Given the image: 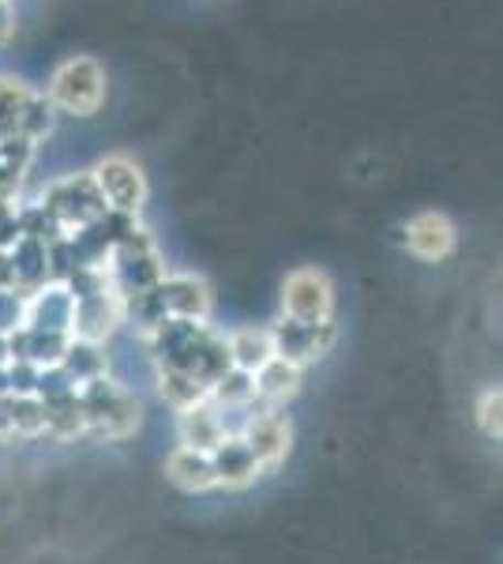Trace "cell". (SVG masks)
I'll use <instances>...</instances> for the list:
<instances>
[{
	"mask_svg": "<svg viewBox=\"0 0 503 564\" xmlns=\"http://www.w3.org/2000/svg\"><path fill=\"white\" fill-rule=\"evenodd\" d=\"M177 436H181V444L185 448H196V452H215L218 444L230 436V430H226V422H222V411H218L215 403H199V406H192V411H181L177 414Z\"/></svg>",
	"mask_w": 503,
	"mask_h": 564,
	"instance_id": "2e32d148",
	"label": "cell"
},
{
	"mask_svg": "<svg viewBox=\"0 0 503 564\" xmlns=\"http://www.w3.org/2000/svg\"><path fill=\"white\" fill-rule=\"evenodd\" d=\"M34 436H50L42 399L39 395H15V391H0V444L34 441Z\"/></svg>",
	"mask_w": 503,
	"mask_h": 564,
	"instance_id": "7c38bea8",
	"label": "cell"
},
{
	"mask_svg": "<svg viewBox=\"0 0 503 564\" xmlns=\"http://www.w3.org/2000/svg\"><path fill=\"white\" fill-rule=\"evenodd\" d=\"M8 260H12V275H15V290L26 297L34 290H42L50 279V245L34 241V238H20L15 249H8Z\"/></svg>",
	"mask_w": 503,
	"mask_h": 564,
	"instance_id": "e0dca14e",
	"label": "cell"
},
{
	"mask_svg": "<svg viewBox=\"0 0 503 564\" xmlns=\"http://www.w3.org/2000/svg\"><path fill=\"white\" fill-rule=\"evenodd\" d=\"M26 90L20 79H8L0 76V140H8V135H20V109L26 102Z\"/></svg>",
	"mask_w": 503,
	"mask_h": 564,
	"instance_id": "484cf974",
	"label": "cell"
},
{
	"mask_svg": "<svg viewBox=\"0 0 503 564\" xmlns=\"http://www.w3.org/2000/svg\"><path fill=\"white\" fill-rule=\"evenodd\" d=\"M106 271L121 297H135V294H143V290H154L166 279V263H162L158 245H154V238L143 226H135V230L109 252Z\"/></svg>",
	"mask_w": 503,
	"mask_h": 564,
	"instance_id": "7a4b0ae2",
	"label": "cell"
},
{
	"mask_svg": "<svg viewBox=\"0 0 503 564\" xmlns=\"http://www.w3.org/2000/svg\"><path fill=\"white\" fill-rule=\"evenodd\" d=\"M4 204H12V199H4V196H0V207H4Z\"/></svg>",
	"mask_w": 503,
	"mask_h": 564,
	"instance_id": "1f68e13d",
	"label": "cell"
},
{
	"mask_svg": "<svg viewBox=\"0 0 503 564\" xmlns=\"http://www.w3.org/2000/svg\"><path fill=\"white\" fill-rule=\"evenodd\" d=\"M72 321H76V297H72L61 282H45L42 290L26 294L20 327H39V332L72 335Z\"/></svg>",
	"mask_w": 503,
	"mask_h": 564,
	"instance_id": "30bf717a",
	"label": "cell"
},
{
	"mask_svg": "<svg viewBox=\"0 0 503 564\" xmlns=\"http://www.w3.org/2000/svg\"><path fill=\"white\" fill-rule=\"evenodd\" d=\"M166 478L177 489H185V494H207V489H215V467H210V456L207 452L185 448V444L170 452Z\"/></svg>",
	"mask_w": 503,
	"mask_h": 564,
	"instance_id": "ac0fdd59",
	"label": "cell"
},
{
	"mask_svg": "<svg viewBox=\"0 0 503 564\" xmlns=\"http://www.w3.org/2000/svg\"><path fill=\"white\" fill-rule=\"evenodd\" d=\"M121 324H128V313H124V297L117 294V290H106V294H95V297H79L76 321H72V339L106 347V339Z\"/></svg>",
	"mask_w": 503,
	"mask_h": 564,
	"instance_id": "9c48e42d",
	"label": "cell"
},
{
	"mask_svg": "<svg viewBox=\"0 0 503 564\" xmlns=\"http://www.w3.org/2000/svg\"><path fill=\"white\" fill-rule=\"evenodd\" d=\"M4 339H8V361H26V366H34V369H53V366H61L72 335L39 332V327H15Z\"/></svg>",
	"mask_w": 503,
	"mask_h": 564,
	"instance_id": "4fadbf2b",
	"label": "cell"
},
{
	"mask_svg": "<svg viewBox=\"0 0 503 564\" xmlns=\"http://www.w3.org/2000/svg\"><path fill=\"white\" fill-rule=\"evenodd\" d=\"M31 162H34V143L31 140H23V135H8V140H0V196L15 199L26 170H31Z\"/></svg>",
	"mask_w": 503,
	"mask_h": 564,
	"instance_id": "603a6c76",
	"label": "cell"
},
{
	"mask_svg": "<svg viewBox=\"0 0 503 564\" xmlns=\"http://www.w3.org/2000/svg\"><path fill=\"white\" fill-rule=\"evenodd\" d=\"M210 403L222 411V422L233 414L249 417V411L255 406V388H252V372H241V369H230L226 377H218L210 384Z\"/></svg>",
	"mask_w": 503,
	"mask_h": 564,
	"instance_id": "ffe728a7",
	"label": "cell"
},
{
	"mask_svg": "<svg viewBox=\"0 0 503 564\" xmlns=\"http://www.w3.org/2000/svg\"><path fill=\"white\" fill-rule=\"evenodd\" d=\"M12 31H15V12H12L8 0H0V45L12 39Z\"/></svg>",
	"mask_w": 503,
	"mask_h": 564,
	"instance_id": "f546056e",
	"label": "cell"
},
{
	"mask_svg": "<svg viewBox=\"0 0 503 564\" xmlns=\"http://www.w3.org/2000/svg\"><path fill=\"white\" fill-rule=\"evenodd\" d=\"M79 406H84V422H87V441H128L143 422V406L140 399L128 391L121 380L106 377L87 380L76 388Z\"/></svg>",
	"mask_w": 503,
	"mask_h": 564,
	"instance_id": "6da1fadb",
	"label": "cell"
},
{
	"mask_svg": "<svg viewBox=\"0 0 503 564\" xmlns=\"http://www.w3.org/2000/svg\"><path fill=\"white\" fill-rule=\"evenodd\" d=\"M406 249L425 263H440L455 252V223L440 212H420L406 223Z\"/></svg>",
	"mask_w": 503,
	"mask_h": 564,
	"instance_id": "8fae6325",
	"label": "cell"
},
{
	"mask_svg": "<svg viewBox=\"0 0 503 564\" xmlns=\"http://www.w3.org/2000/svg\"><path fill=\"white\" fill-rule=\"evenodd\" d=\"M72 384H87V380H98L109 372V358H106V347L98 343H84V339H72L68 350H64L61 366H57Z\"/></svg>",
	"mask_w": 503,
	"mask_h": 564,
	"instance_id": "44dd1931",
	"label": "cell"
},
{
	"mask_svg": "<svg viewBox=\"0 0 503 564\" xmlns=\"http://www.w3.org/2000/svg\"><path fill=\"white\" fill-rule=\"evenodd\" d=\"M158 395L170 411L181 414V411H192V406L207 403L210 388L185 369H158Z\"/></svg>",
	"mask_w": 503,
	"mask_h": 564,
	"instance_id": "7402d4cb",
	"label": "cell"
},
{
	"mask_svg": "<svg viewBox=\"0 0 503 564\" xmlns=\"http://www.w3.org/2000/svg\"><path fill=\"white\" fill-rule=\"evenodd\" d=\"M23 305L26 297L20 290H4L0 286V335H12L23 324Z\"/></svg>",
	"mask_w": 503,
	"mask_h": 564,
	"instance_id": "83f0119b",
	"label": "cell"
},
{
	"mask_svg": "<svg viewBox=\"0 0 503 564\" xmlns=\"http://www.w3.org/2000/svg\"><path fill=\"white\" fill-rule=\"evenodd\" d=\"M282 316L300 324L335 321V282L319 268H297L282 282Z\"/></svg>",
	"mask_w": 503,
	"mask_h": 564,
	"instance_id": "8992f818",
	"label": "cell"
},
{
	"mask_svg": "<svg viewBox=\"0 0 503 564\" xmlns=\"http://www.w3.org/2000/svg\"><path fill=\"white\" fill-rule=\"evenodd\" d=\"M271 347L278 358L294 361V366L305 369L308 361H319L324 354H331V347L338 343V327L335 321L327 324H300V321H289V316H278L271 327Z\"/></svg>",
	"mask_w": 503,
	"mask_h": 564,
	"instance_id": "ba28073f",
	"label": "cell"
},
{
	"mask_svg": "<svg viewBox=\"0 0 503 564\" xmlns=\"http://www.w3.org/2000/svg\"><path fill=\"white\" fill-rule=\"evenodd\" d=\"M4 366H8V339L0 335V369H4Z\"/></svg>",
	"mask_w": 503,
	"mask_h": 564,
	"instance_id": "4dcf8cb0",
	"label": "cell"
},
{
	"mask_svg": "<svg viewBox=\"0 0 503 564\" xmlns=\"http://www.w3.org/2000/svg\"><path fill=\"white\" fill-rule=\"evenodd\" d=\"M50 106L53 109H64L72 117H90L98 113L106 98V72L98 61L90 57H72L53 72L50 79Z\"/></svg>",
	"mask_w": 503,
	"mask_h": 564,
	"instance_id": "3957f363",
	"label": "cell"
},
{
	"mask_svg": "<svg viewBox=\"0 0 503 564\" xmlns=\"http://www.w3.org/2000/svg\"><path fill=\"white\" fill-rule=\"evenodd\" d=\"M90 174H95V185L109 212H121V215L143 212V204H147V177H143V170L128 154H109Z\"/></svg>",
	"mask_w": 503,
	"mask_h": 564,
	"instance_id": "52a82bcc",
	"label": "cell"
},
{
	"mask_svg": "<svg viewBox=\"0 0 503 564\" xmlns=\"http://www.w3.org/2000/svg\"><path fill=\"white\" fill-rule=\"evenodd\" d=\"M39 204L64 234L79 230V226L95 223L98 215L109 212L102 193H98V185H95V174H72V177L53 181V185L42 193Z\"/></svg>",
	"mask_w": 503,
	"mask_h": 564,
	"instance_id": "277c9868",
	"label": "cell"
},
{
	"mask_svg": "<svg viewBox=\"0 0 503 564\" xmlns=\"http://www.w3.org/2000/svg\"><path fill=\"white\" fill-rule=\"evenodd\" d=\"M226 350H230V366L241 372H255L263 361L274 358L267 327H233V332L226 335Z\"/></svg>",
	"mask_w": 503,
	"mask_h": 564,
	"instance_id": "d6986e66",
	"label": "cell"
},
{
	"mask_svg": "<svg viewBox=\"0 0 503 564\" xmlns=\"http://www.w3.org/2000/svg\"><path fill=\"white\" fill-rule=\"evenodd\" d=\"M237 436H241L244 448L252 452V459L263 478L274 475V470L286 463L289 448H294V425H289V417L282 411H274V406H263V403L252 406Z\"/></svg>",
	"mask_w": 503,
	"mask_h": 564,
	"instance_id": "5b68a950",
	"label": "cell"
},
{
	"mask_svg": "<svg viewBox=\"0 0 503 564\" xmlns=\"http://www.w3.org/2000/svg\"><path fill=\"white\" fill-rule=\"evenodd\" d=\"M300 377H305V369L274 354L271 361H263V366L252 372L255 403H263V406H274V411H282V406L294 403V399H297V391H300Z\"/></svg>",
	"mask_w": 503,
	"mask_h": 564,
	"instance_id": "5bb4252c",
	"label": "cell"
},
{
	"mask_svg": "<svg viewBox=\"0 0 503 564\" xmlns=\"http://www.w3.org/2000/svg\"><path fill=\"white\" fill-rule=\"evenodd\" d=\"M210 467H215V489H249L255 478H263L252 452L244 448V441L237 433H230L210 452Z\"/></svg>",
	"mask_w": 503,
	"mask_h": 564,
	"instance_id": "9a60e30c",
	"label": "cell"
},
{
	"mask_svg": "<svg viewBox=\"0 0 503 564\" xmlns=\"http://www.w3.org/2000/svg\"><path fill=\"white\" fill-rule=\"evenodd\" d=\"M53 129V106H50V98L45 95H26V102L20 109V135L23 140H31V143H39L45 140Z\"/></svg>",
	"mask_w": 503,
	"mask_h": 564,
	"instance_id": "d4e9b609",
	"label": "cell"
},
{
	"mask_svg": "<svg viewBox=\"0 0 503 564\" xmlns=\"http://www.w3.org/2000/svg\"><path fill=\"white\" fill-rule=\"evenodd\" d=\"M20 238H23V223H20V207H15V199H12V204L0 207V252L15 249Z\"/></svg>",
	"mask_w": 503,
	"mask_h": 564,
	"instance_id": "f1b7e54d",
	"label": "cell"
},
{
	"mask_svg": "<svg viewBox=\"0 0 503 564\" xmlns=\"http://www.w3.org/2000/svg\"><path fill=\"white\" fill-rule=\"evenodd\" d=\"M45 425H50V436H57V441H76V436L87 433L84 406H79L76 391H68V395H57V399L45 403Z\"/></svg>",
	"mask_w": 503,
	"mask_h": 564,
	"instance_id": "cb8c5ba5",
	"label": "cell"
},
{
	"mask_svg": "<svg viewBox=\"0 0 503 564\" xmlns=\"http://www.w3.org/2000/svg\"><path fill=\"white\" fill-rule=\"evenodd\" d=\"M473 414H478V430L489 436V441H500L503 436V391H500V384L481 391Z\"/></svg>",
	"mask_w": 503,
	"mask_h": 564,
	"instance_id": "4316f807",
	"label": "cell"
}]
</instances>
